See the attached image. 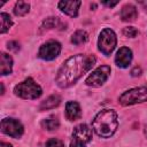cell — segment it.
<instances>
[{"instance_id":"6da1fadb","label":"cell","mask_w":147,"mask_h":147,"mask_svg":"<svg viewBox=\"0 0 147 147\" xmlns=\"http://www.w3.org/2000/svg\"><path fill=\"white\" fill-rule=\"evenodd\" d=\"M95 62V56L88 54H77L69 57L59 69L55 83L61 88H67L74 85L84 74L93 68Z\"/></svg>"},{"instance_id":"7a4b0ae2","label":"cell","mask_w":147,"mask_h":147,"mask_svg":"<svg viewBox=\"0 0 147 147\" xmlns=\"http://www.w3.org/2000/svg\"><path fill=\"white\" fill-rule=\"evenodd\" d=\"M92 127L94 132L101 138L111 137L118 127V118L116 111L113 109L101 110L94 117Z\"/></svg>"},{"instance_id":"3957f363","label":"cell","mask_w":147,"mask_h":147,"mask_svg":"<svg viewBox=\"0 0 147 147\" xmlns=\"http://www.w3.org/2000/svg\"><path fill=\"white\" fill-rule=\"evenodd\" d=\"M14 93L22 99L34 100L42 94V90L39 84H37L31 77H29L14 87Z\"/></svg>"},{"instance_id":"277c9868","label":"cell","mask_w":147,"mask_h":147,"mask_svg":"<svg viewBox=\"0 0 147 147\" xmlns=\"http://www.w3.org/2000/svg\"><path fill=\"white\" fill-rule=\"evenodd\" d=\"M118 101L122 106H131L147 101V86L136 87L124 92L119 96Z\"/></svg>"},{"instance_id":"5b68a950","label":"cell","mask_w":147,"mask_h":147,"mask_svg":"<svg viewBox=\"0 0 147 147\" xmlns=\"http://www.w3.org/2000/svg\"><path fill=\"white\" fill-rule=\"evenodd\" d=\"M116 44H117V38L111 29L106 28L100 32L98 39V47L101 53H103L105 55H110L115 49Z\"/></svg>"},{"instance_id":"8992f818","label":"cell","mask_w":147,"mask_h":147,"mask_svg":"<svg viewBox=\"0 0 147 147\" xmlns=\"http://www.w3.org/2000/svg\"><path fill=\"white\" fill-rule=\"evenodd\" d=\"M92 139V129L86 124L77 125L72 131V139L70 147H86Z\"/></svg>"},{"instance_id":"52a82bcc","label":"cell","mask_w":147,"mask_h":147,"mask_svg":"<svg viewBox=\"0 0 147 147\" xmlns=\"http://www.w3.org/2000/svg\"><path fill=\"white\" fill-rule=\"evenodd\" d=\"M110 67L108 65H101L99 68H96L85 80V84L87 86H91V87H100L102 86L107 79L109 78L110 76Z\"/></svg>"},{"instance_id":"ba28073f","label":"cell","mask_w":147,"mask_h":147,"mask_svg":"<svg viewBox=\"0 0 147 147\" xmlns=\"http://www.w3.org/2000/svg\"><path fill=\"white\" fill-rule=\"evenodd\" d=\"M61 53V44L56 40H48L39 48L38 56L45 61H52Z\"/></svg>"},{"instance_id":"9c48e42d","label":"cell","mask_w":147,"mask_h":147,"mask_svg":"<svg viewBox=\"0 0 147 147\" xmlns=\"http://www.w3.org/2000/svg\"><path fill=\"white\" fill-rule=\"evenodd\" d=\"M1 131L7 136L17 139L23 134L24 127L18 119L9 117V118H3L1 121Z\"/></svg>"},{"instance_id":"30bf717a","label":"cell","mask_w":147,"mask_h":147,"mask_svg":"<svg viewBox=\"0 0 147 147\" xmlns=\"http://www.w3.org/2000/svg\"><path fill=\"white\" fill-rule=\"evenodd\" d=\"M132 61V51L129 47H121L115 55V63L119 68H127Z\"/></svg>"},{"instance_id":"8fae6325","label":"cell","mask_w":147,"mask_h":147,"mask_svg":"<svg viewBox=\"0 0 147 147\" xmlns=\"http://www.w3.org/2000/svg\"><path fill=\"white\" fill-rule=\"evenodd\" d=\"M82 2L80 1H60L59 2V8L61 9L62 13L76 17L78 15V9L80 7Z\"/></svg>"},{"instance_id":"7c38bea8","label":"cell","mask_w":147,"mask_h":147,"mask_svg":"<svg viewBox=\"0 0 147 147\" xmlns=\"http://www.w3.org/2000/svg\"><path fill=\"white\" fill-rule=\"evenodd\" d=\"M65 116L69 121H76L82 116V109L78 102L69 101L65 105Z\"/></svg>"},{"instance_id":"4fadbf2b","label":"cell","mask_w":147,"mask_h":147,"mask_svg":"<svg viewBox=\"0 0 147 147\" xmlns=\"http://www.w3.org/2000/svg\"><path fill=\"white\" fill-rule=\"evenodd\" d=\"M137 16H138V10H137V8L133 5L127 3V5L122 7L121 18L124 22H133L137 18Z\"/></svg>"},{"instance_id":"5bb4252c","label":"cell","mask_w":147,"mask_h":147,"mask_svg":"<svg viewBox=\"0 0 147 147\" xmlns=\"http://www.w3.org/2000/svg\"><path fill=\"white\" fill-rule=\"evenodd\" d=\"M13 69V59L7 53H1L0 55V74L6 76L11 72Z\"/></svg>"},{"instance_id":"9a60e30c","label":"cell","mask_w":147,"mask_h":147,"mask_svg":"<svg viewBox=\"0 0 147 147\" xmlns=\"http://www.w3.org/2000/svg\"><path fill=\"white\" fill-rule=\"evenodd\" d=\"M61 103V96L57 94H53L48 96L45 101L40 103V110H47V109H53L57 107Z\"/></svg>"},{"instance_id":"2e32d148","label":"cell","mask_w":147,"mask_h":147,"mask_svg":"<svg viewBox=\"0 0 147 147\" xmlns=\"http://www.w3.org/2000/svg\"><path fill=\"white\" fill-rule=\"evenodd\" d=\"M41 126L47 130V131H54V130H57L59 126H60V121L59 118L55 116V115H51L48 116L47 118L42 119L41 122Z\"/></svg>"},{"instance_id":"e0dca14e","label":"cell","mask_w":147,"mask_h":147,"mask_svg":"<svg viewBox=\"0 0 147 147\" xmlns=\"http://www.w3.org/2000/svg\"><path fill=\"white\" fill-rule=\"evenodd\" d=\"M61 25V21L59 20V17H47L46 20H44L41 26H40V31H47V30H52L55 28H59Z\"/></svg>"},{"instance_id":"ac0fdd59","label":"cell","mask_w":147,"mask_h":147,"mask_svg":"<svg viewBox=\"0 0 147 147\" xmlns=\"http://www.w3.org/2000/svg\"><path fill=\"white\" fill-rule=\"evenodd\" d=\"M13 25V20L7 13H1L0 14V32L5 33L7 32L10 26Z\"/></svg>"},{"instance_id":"d6986e66","label":"cell","mask_w":147,"mask_h":147,"mask_svg":"<svg viewBox=\"0 0 147 147\" xmlns=\"http://www.w3.org/2000/svg\"><path fill=\"white\" fill-rule=\"evenodd\" d=\"M88 39V34L84 30H77L72 36H71V42L74 45H80L86 42Z\"/></svg>"},{"instance_id":"ffe728a7","label":"cell","mask_w":147,"mask_h":147,"mask_svg":"<svg viewBox=\"0 0 147 147\" xmlns=\"http://www.w3.org/2000/svg\"><path fill=\"white\" fill-rule=\"evenodd\" d=\"M30 11V5L25 1H17L14 7V13L16 16H24Z\"/></svg>"},{"instance_id":"44dd1931","label":"cell","mask_w":147,"mask_h":147,"mask_svg":"<svg viewBox=\"0 0 147 147\" xmlns=\"http://www.w3.org/2000/svg\"><path fill=\"white\" fill-rule=\"evenodd\" d=\"M123 34L127 38H136L139 34V31L134 26H126L123 29Z\"/></svg>"},{"instance_id":"7402d4cb","label":"cell","mask_w":147,"mask_h":147,"mask_svg":"<svg viewBox=\"0 0 147 147\" xmlns=\"http://www.w3.org/2000/svg\"><path fill=\"white\" fill-rule=\"evenodd\" d=\"M45 147H64L63 142L57 139V138H51L49 140H47Z\"/></svg>"},{"instance_id":"603a6c76","label":"cell","mask_w":147,"mask_h":147,"mask_svg":"<svg viewBox=\"0 0 147 147\" xmlns=\"http://www.w3.org/2000/svg\"><path fill=\"white\" fill-rule=\"evenodd\" d=\"M7 47L9 51H14V52H17L20 49V44L17 41H9L7 44Z\"/></svg>"},{"instance_id":"cb8c5ba5","label":"cell","mask_w":147,"mask_h":147,"mask_svg":"<svg viewBox=\"0 0 147 147\" xmlns=\"http://www.w3.org/2000/svg\"><path fill=\"white\" fill-rule=\"evenodd\" d=\"M131 74H132V76H139V75L141 74V69H140V68H138V67H136L134 69H132Z\"/></svg>"},{"instance_id":"d4e9b609","label":"cell","mask_w":147,"mask_h":147,"mask_svg":"<svg viewBox=\"0 0 147 147\" xmlns=\"http://www.w3.org/2000/svg\"><path fill=\"white\" fill-rule=\"evenodd\" d=\"M118 2L117 1H115V2H108V1H102V5H105V6H107V7H115L116 5H117Z\"/></svg>"},{"instance_id":"484cf974","label":"cell","mask_w":147,"mask_h":147,"mask_svg":"<svg viewBox=\"0 0 147 147\" xmlns=\"http://www.w3.org/2000/svg\"><path fill=\"white\" fill-rule=\"evenodd\" d=\"M0 147H13L10 144H7V142H1L0 144Z\"/></svg>"},{"instance_id":"4316f807","label":"cell","mask_w":147,"mask_h":147,"mask_svg":"<svg viewBox=\"0 0 147 147\" xmlns=\"http://www.w3.org/2000/svg\"><path fill=\"white\" fill-rule=\"evenodd\" d=\"M3 91H5V87H3V84H1V94H3Z\"/></svg>"},{"instance_id":"83f0119b","label":"cell","mask_w":147,"mask_h":147,"mask_svg":"<svg viewBox=\"0 0 147 147\" xmlns=\"http://www.w3.org/2000/svg\"><path fill=\"white\" fill-rule=\"evenodd\" d=\"M142 5L145 6V8H146V11H147V2H142Z\"/></svg>"},{"instance_id":"f1b7e54d","label":"cell","mask_w":147,"mask_h":147,"mask_svg":"<svg viewBox=\"0 0 147 147\" xmlns=\"http://www.w3.org/2000/svg\"><path fill=\"white\" fill-rule=\"evenodd\" d=\"M145 134H146V137H147V126H146V129H145Z\"/></svg>"}]
</instances>
